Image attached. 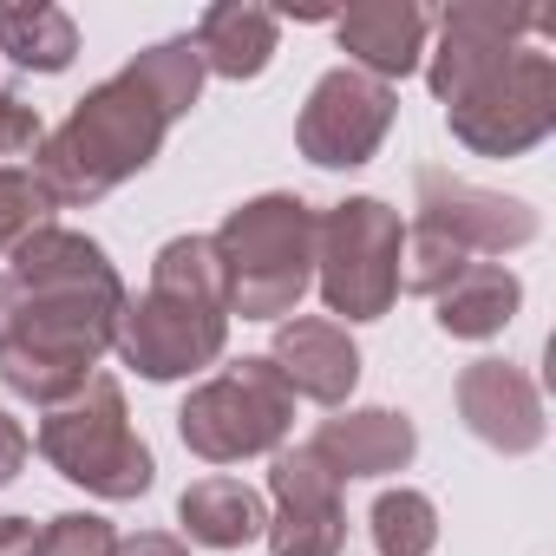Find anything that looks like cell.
I'll return each instance as SVG.
<instances>
[{"label": "cell", "mask_w": 556, "mask_h": 556, "mask_svg": "<svg viewBox=\"0 0 556 556\" xmlns=\"http://www.w3.org/2000/svg\"><path fill=\"white\" fill-rule=\"evenodd\" d=\"M125 315V282L112 255L79 229H34L0 268V387L60 406L73 400Z\"/></svg>", "instance_id": "obj_1"}, {"label": "cell", "mask_w": 556, "mask_h": 556, "mask_svg": "<svg viewBox=\"0 0 556 556\" xmlns=\"http://www.w3.org/2000/svg\"><path fill=\"white\" fill-rule=\"evenodd\" d=\"M543 34H549L543 8H504V0L445 8L426 79L465 151L523 157L556 131V60Z\"/></svg>", "instance_id": "obj_2"}, {"label": "cell", "mask_w": 556, "mask_h": 556, "mask_svg": "<svg viewBox=\"0 0 556 556\" xmlns=\"http://www.w3.org/2000/svg\"><path fill=\"white\" fill-rule=\"evenodd\" d=\"M197 92H203V60L190 40H157L112 79H99L66 112V125L47 131L34 151L40 157L34 170L53 190V203H99L125 177H138L164 151V131L197 105Z\"/></svg>", "instance_id": "obj_3"}, {"label": "cell", "mask_w": 556, "mask_h": 556, "mask_svg": "<svg viewBox=\"0 0 556 556\" xmlns=\"http://www.w3.org/2000/svg\"><path fill=\"white\" fill-rule=\"evenodd\" d=\"M315 216L321 210L308 197H289V190L249 197L223 216V229L210 242H216V262H223L229 315H242V321L295 315V302L315 282Z\"/></svg>", "instance_id": "obj_4"}, {"label": "cell", "mask_w": 556, "mask_h": 556, "mask_svg": "<svg viewBox=\"0 0 556 556\" xmlns=\"http://www.w3.org/2000/svg\"><path fill=\"white\" fill-rule=\"evenodd\" d=\"M40 458L60 478H73V484H86L92 497H112V504L144 497L151 478H157V458L131 432L125 387L112 374H92L73 400L47 406V419H40Z\"/></svg>", "instance_id": "obj_5"}, {"label": "cell", "mask_w": 556, "mask_h": 556, "mask_svg": "<svg viewBox=\"0 0 556 556\" xmlns=\"http://www.w3.org/2000/svg\"><path fill=\"white\" fill-rule=\"evenodd\" d=\"M400 249L406 223L380 197H341L315 216V289L328 315L380 321L400 302Z\"/></svg>", "instance_id": "obj_6"}, {"label": "cell", "mask_w": 556, "mask_h": 556, "mask_svg": "<svg viewBox=\"0 0 556 556\" xmlns=\"http://www.w3.org/2000/svg\"><path fill=\"white\" fill-rule=\"evenodd\" d=\"M289 426H295V393L268 367V354H242L216 380L190 387V400L177 406V432L203 465H236V458L282 452Z\"/></svg>", "instance_id": "obj_7"}, {"label": "cell", "mask_w": 556, "mask_h": 556, "mask_svg": "<svg viewBox=\"0 0 556 556\" xmlns=\"http://www.w3.org/2000/svg\"><path fill=\"white\" fill-rule=\"evenodd\" d=\"M112 348L125 354V367H138L144 380H184L223 361L229 348V308L223 302H197L177 289H144L138 302L125 295L118 334Z\"/></svg>", "instance_id": "obj_8"}, {"label": "cell", "mask_w": 556, "mask_h": 556, "mask_svg": "<svg viewBox=\"0 0 556 556\" xmlns=\"http://www.w3.org/2000/svg\"><path fill=\"white\" fill-rule=\"evenodd\" d=\"M393 118H400L393 86H380V79H367L354 66H334V73L315 79V92H308V105L295 118V144L321 170H354L387 144Z\"/></svg>", "instance_id": "obj_9"}, {"label": "cell", "mask_w": 556, "mask_h": 556, "mask_svg": "<svg viewBox=\"0 0 556 556\" xmlns=\"http://www.w3.org/2000/svg\"><path fill=\"white\" fill-rule=\"evenodd\" d=\"M413 229H426V236H439V242H452L465 262L471 255H510V249H523V242H536V210L523 203V197H504V190H478V184H465V177H452V170H419L413 177Z\"/></svg>", "instance_id": "obj_10"}, {"label": "cell", "mask_w": 556, "mask_h": 556, "mask_svg": "<svg viewBox=\"0 0 556 556\" xmlns=\"http://www.w3.org/2000/svg\"><path fill=\"white\" fill-rule=\"evenodd\" d=\"M268 549L275 556H341L348 543V504H341V478L328 471V458L315 445H282L268 465Z\"/></svg>", "instance_id": "obj_11"}, {"label": "cell", "mask_w": 556, "mask_h": 556, "mask_svg": "<svg viewBox=\"0 0 556 556\" xmlns=\"http://www.w3.org/2000/svg\"><path fill=\"white\" fill-rule=\"evenodd\" d=\"M452 400H458L465 432H471L478 445L504 452V458L536 452L543 432H549L536 380H530L523 367H510V361H471V367L458 374V393H452Z\"/></svg>", "instance_id": "obj_12"}, {"label": "cell", "mask_w": 556, "mask_h": 556, "mask_svg": "<svg viewBox=\"0 0 556 556\" xmlns=\"http://www.w3.org/2000/svg\"><path fill=\"white\" fill-rule=\"evenodd\" d=\"M268 367L282 374V387L295 400H315V406H341L361 387V348H354V334L341 321H321V315H295V321L275 328Z\"/></svg>", "instance_id": "obj_13"}, {"label": "cell", "mask_w": 556, "mask_h": 556, "mask_svg": "<svg viewBox=\"0 0 556 556\" xmlns=\"http://www.w3.org/2000/svg\"><path fill=\"white\" fill-rule=\"evenodd\" d=\"M334 40L354 73L393 86L426 60V14L413 0H361V8L334 14Z\"/></svg>", "instance_id": "obj_14"}, {"label": "cell", "mask_w": 556, "mask_h": 556, "mask_svg": "<svg viewBox=\"0 0 556 556\" xmlns=\"http://www.w3.org/2000/svg\"><path fill=\"white\" fill-rule=\"evenodd\" d=\"M308 445H315V452L328 458V471L348 484V478H387V471H406L413 452H419V432H413V419L393 413V406H354V413L321 419V432H315Z\"/></svg>", "instance_id": "obj_15"}, {"label": "cell", "mask_w": 556, "mask_h": 556, "mask_svg": "<svg viewBox=\"0 0 556 556\" xmlns=\"http://www.w3.org/2000/svg\"><path fill=\"white\" fill-rule=\"evenodd\" d=\"M275 34H282V21H275L268 8H255V0H223V8H203L190 47H197L203 73H216V79H255L275 60Z\"/></svg>", "instance_id": "obj_16"}, {"label": "cell", "mask_w": 556, "mask_h": 556, "mask_svg": "<svg viewBox=\"0 0 556 556\" xmlns=\"http://www.w3.org/2000/svg\"><path fill=\"white\" fill-rule=\"evenodd\" d=\"M432 302H439V328L452 341H491V334H504L517 321L523 282H517L504 262H471L458 282H445Z\"/></svg>", "instance_id": "obj_17"}, {"label": "cell", "mask_w": 556, "mask_h": 556, "mask_svg": "<svg viewBox=\"0 0 556 556\" xmlns=\"http://www.w3.org/2000/svg\"><path fill=\"white\" fill-rule=\"evenodd\" d=\"M177 523L203 549H242V543H255L268 530V510L242 478H197L177 497Z\"/></svg>", "instance_id": "obj_18"}, {"label": "cell", "mask_w": 556, "mask_h": 556, "mask_svg": "<svg viewBox=\"0 0 556 556\" xmlns=\"http://www.w3.org/2000/svg\"><path fill=\"white\" fill-rule=\"evenodd\" d=\"M0 53L27 73H66L79 53V27L66 8H0Z\"/></svg>", "instance_id": "obj_19"}, {"label": "cell", "mask_w": 556, "mask_h": 556, "mask_svg": "<svg viewBox=\"0 0 556 556\" xmlns=\"http://www.w3.org/2000/svg\"><path fill=\"white\" fill-rule=\"evenodd\" d=\"M367 530H374L380 556H432V543H439V504L426 491H413V484H393V491L374 497Z\"/></svg>", "instance_id": "obj_20"}, {"label": "cell", "mask_w": 556, "mask_h": 556, "mask_svg": "<svg viewBox=\"0 0 556 556\" xmlns=\"http://www.w3.org/2000/svg\"><path fill=\"white\" fill-rule=\"evenodd\" d=\"M151 289H177V295H197V302H223V262H216V242L210 236H170L151 262Z\"/></svg>", "instance_id": "obj_21"}, {"label": "cell", "mask_w": 556, "mask_h": 556, "mask_svg": "<svg viewBox=\"0 0 556 556\" xmlns=\"http://www.w3.org/2000/svg\"><path fill=\"white\" fill-rule=\"evenodd\" d=\"M53 190L40 184V170L34 164H0V249H21L34 229H47L53 223Z\"/></svg>", "instance_id": "obj_22"}, {"label": "cell", "mask_w": 556, "mask_h": 556, "mask_svg": "<svg viewBox=\"0 0 556 556\" xmlns=\"http://www.w3.org/2000/svg\"><path fill=\"white\" fill-rule=\"evenodd\" d=\"M112 549H118V530L105 517H92V510L47 517L40 523V543H34V556H112Z\"/></svg>", "instance_id": "obj_23"}, {"label": "cell", "mask_w": 556, "mask_h": 556, "mask_svg": "<svg viewBox=\"0 0 556 556\" xmlns=\"http://www.w3.org/2000/svg\"><path fill=\"white\" fill-rule=\"evenodd\" d=\"M40 138H47L40 112H34L21 92H0V164H21V157H34V151H40Z\"/></svg>", "instance_id": "obj_24"}, {"label": "cell", "mask_w": 556, "mask_h": 556, "mask_svg": "<svg viewBox=\"0 0 556 556\" xmlns=\"http://www.w3.org/2000/svg\"><path fill=\"white\" fill-rule=\"evenodd\" d=\"M27 452H34V439H27V426L0 406V484H14L21 478V465H27Z\"/></svg>", "instance_id": "obj_25"}, {"label": "cell", "mask_w": 556, "mask_h": 556, "mask_svg": "<svg viewBox=\"0 0 556 556\" xmlns=\"http://www.w3.org/2000/svg\"><path fill=\"white\" fill-rule=\"evenodd\" d=\"M112 556H190V543L170 536V530H138V536H118Z\"/></svg>", "instance_id": "obj_26"}, {"label": "cell", "mask_w": 556, "mask_h": 556, "mask_svg": "<svg viewBox=\"0 0 556 556\" xmlns=\"http://www.w3.org/2000/svg\"><path fill=\"white\" fill-rule=\"evenodd\" d=\"M34 543H40V530L27 517H0V556H34Z\"/></svg>", "instance_id": "obj_27"}]
</instances>
